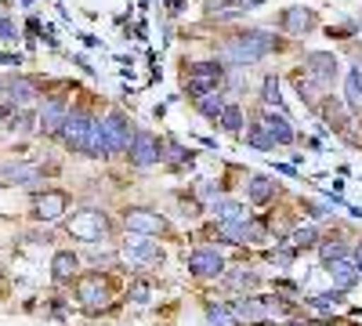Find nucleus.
Returning a JSON list of instances; mask_svg holds the SVG:
<instances>
[{
	"label": "nucleus",
	"instance_id": "obj_1",
	"mask_svg": "<svg viewBox=\"0 0 362 326\" xmlns=\"http://www.w3.org/2000/svg\"><path fill=\"white\" fill-rule=\"evenodd\" d=\"M272 47H276V37L264 33V29H247V33H239L225 44V62L232 66H254L257 58H264Z\"/></svg>",
	"mask_w": 362,
	"mask_h": 326
},
{
	"label": "nucleus",
	"instance_id": "obj_2",
	"mask_svg": "<svg viewBox=\"0 0 362 326\" xmlns=\"http://www.w3.org/2000/svg\"><path fill=\"white\" fill-rule=\"evenodd\" d=\"M69 235L73 240H83V243H98L109 235V218L102 211H95V206H87V211H76L69 221H66Z\"/></svg>",
	"mask_w": 362,
	"mask_h": 326
},
{
	"label": "nucleus",
	"instance_id": "obj_3",
	"mask_svg": "<svg viewBox=\"0 0 362 326\" xmlns=\"http://www.w3.org/2000/svg\"><path fill=\"white\" fill-rule=\"evenodd\" d=\"M98 127H102V138H105V153H109V156H116V153H127V149H131L134 127H131V120H127V116L109 112V116H102V120H98Z\"/></svg>",
	"mask_w": 362,
	"mask_h": 326
},
{
	"label": "nucleus",
	"instance_id": "obj_4",
	"mask_svg": "<svg viewBox=\"0 0 362 326\" xmlns=\"http://www.w3.org/2000/svg\"><path fill=\"white\" fill-rule=\"evenodd\" d=\"M221 80H225V66L221 62H196L192 69H189V76H185V87H189V95H210L214 87H221Z\"/></svg>",
	"mask_w": 362,
	"mask_h": 326
},
{
	"label": "nucleus",
	"instance_id": "obj_5",
	"mask_svg": "<svg viewBox=\"0 0 362 326\" xmlns=\"http://www.w3.org/2000/svg\"><path fill=\"white\" fill-rule=\"evenodd\" d=\"M66 206H69V196H66L62 189H44V192L33 196V214H37V221H44V225L62 221V218H66Z\"/></svg>",
	"mask_w": 362,
	"mask_h": 326
},
{
	"label": "nucleus",
	"instance_id": "obj_6",
	"mask_svg": "<svg viewBox=\"0 0 362 326\" xmlns=\"http://www.w3.org/2000/svg\"><path fill=\"white\" fill-rule=\"evenodd\" d=\"M337 58L329 54V51H312V54H305V80L308 83H315V87H329L337 80Z\"/></svg>",
	"mask_w": 362,
	"mask_h": 326
},
{
	"label": "nucleus",
	"instance_id": "obj_7",
	"mask_svg": "<svg viewBox=\"0 0 362 326\" xmlns=\"http://www.w3.org/2000/svg\"><path fill=\"white\" fill-rule=\"evenodd\" d=\"M69 116V102L66 98H44L40 102V112H37V131L44 138H58V131H62Z\"/></svg>",
	"mask_w": 362,
	"mask_h": 326
},
{
	"label": "nucleus",
	"instance_id": "obj_8",
	"mask_svg": "<svg viewBox=\"0 0 362 326\" xmlns=\"http://www.w3.org/2000/svg\"><path fill=\"white\" fill-rule=\"evenodd\" d=\"M90 120H95V116H87V112H73V109H69L62 131H58V138H62V145H66L69 153H83V141H87Z\"/></svg>",
	"mask_w": 362,
	"mask_h": 326
},
{
	"label": "nucleus",
	"instance_id": "obj_9",
	"mask_svg": "<svg viewBox=\"0 0 362 326\" xmlns=\"http://www.w3.org/2000/svg\"><path fill=\"white\" fill-rule=\"evenodd\" d=\"M127 153H131V163H134V167H153V163L163 160V145L148 134V131H134Z\"/></svg>",
	"mask_w": 362,
	"mask_h": 326
},
{
	"label": "nucleus",
	"instance_id": "obj_10",
	"mask_svg": "<svg viewBox=\"0 0 362 326\" xmlns=\"http://www.w3.org/2000/svg\"><path fill=\"white\" fill-rule=\"evenodd\" d=\"M124 257L131 264H153L160 257V247L153 235H145V232H127V243H124Z\"/></svg>",
	"mask_w": 362,
	"mask_h": 326
},
{
	"label": "nucleus",
	"instance_id": "obj_11",
	"mask_svg": "<svg viewBox=\"0 0 362 326\" xmlns=\"http://www.w3.org/2000/svg\"><path fill=\"white\" fill-rule=\"evenodd\" d=\"M189 269H192V276H199V279H218V276L225 272V257H221L218 250H210V247H196V250L189 254Z\"/></svg>",
	"mask_w": 362,
	"mask_h": 326
},
{
	"label": "nucleus",
	"instance_id": "obj_12",
	"mask_svg": "<svg viewBox=\"0 0 362 326\" xmlns=\"http://www.w3.org/2000/svg\"><path fill=\"white\" fill-rule=\"evenodd\" d=\"M76 298H80V305H90V308L109 305V283L98 272H90V276L76 279Z\"/></svg>",
	"mask_w": 362,
	"mask_h": 326
},
{
	"label": "nucleus",
	"instance_id": "obj_13",
	"mask_svg": "<svg viewBox=\"0 0 362 326\" xmlns=\"http://www.w3.org/2000/svg\"><path fill=\"white\" fill-rule=\"evenodd\" d=\"M40 177H44V170L37 163H25V160H15V163L0 167V182H8V185H37Z\"/></svg>",
	"mask_w": 362,
	"mask_h": 326
},
{
	"label": "nucleus",
	"instance_id": "obj_14",
	"mask_svg": "<svg viewBox=\"0 0 362 326\" xmlns=\"http://www.w3.org/2000/svg\"><path fill=\"white\" fill-rule=\"evenodd\" d=\"M124 225L127 232H145V235H156L163 228V218L156 211H145V206H131V211L124 214Z\"/></svg>",
	"mask_w": 362,
	"mask_h": 326
},
{
	"label": "nucleus",
	"instance_id": "obj_15",
	"mask_svg": "<svg viewBox=\"0 0 362 326\" xmlns=\"http://www.w3.org/2000/svg\"><path fill=\"white\" fill-rule=\"evenodd\" d=\"M279 25L286 29V33H293V37H305V33H312V29L319 25V18H315L312 8H290V11L279 18Z\"/></svg>",
	"mask_w": 362,
	"mask_h": 326
},
{
	"label": "nucleus",
	"instance_id": "obj_16",
	"mask_svg": "<svg viewBox=\"0 0 362 326\" xmlns=\"http://www.w3.org/2000/svg\"><path fill=\"white\" fill-rule=\"evenodd\" d=\"M261 124H264V131L272 134V141H276V145H293L297 141V131H293V124L286 120V116H279V112H264L261 116Z\"/></svg>",
	"mask_w": 362,
	"mask_h": 326
},
{
	"label": "nucleus",
	"instance_id": "obj_17",
	"mask_svg": "<svg viewBox=\"0 0 362 326\" xmlns=\"http://www.w3.org/2000/svg\"><path fill=\"white\" fill-rule=\"evenodd\" d=\"M76 269H80V257H76L73 250H58V254L51 257V279H54V283H69V279L76 276Z\"/></svg>",
	"mask_w": 362,
	"mask_h": 326
},
{
	"label": "nucleus",
	"instance_id": "obj_18",
	"mask_svg": "<svg viewBox=\"0 0 362 326\" xmlns=\"http://www.w3.org/2000/svg\"><path fill=\"white\" fill-rule=\"evenodd\" d=\"M0 120H4V131L8 134H29V131H37V116L29 112V109H8L4 116H0Z\"/></svg>",
	"mask_w": 362,
	"mask_h": 326
},
{
	"label": "nucleus",
	"instance_id": "obj_19",
	"mask_svg": "<svg viewBox=\"0 0 362 326\" xmlns=\"http://www.w3.org/2000/svg\"><path fill=\"white\" fill-rule=\"evenodd\" d=\"M228 312L235 315V322H264L268 319L264 315V305L257 298H239V301L228 305Z\"/></svg>",
	"mask_w": 362,
	"mask_h": 326
},
{
	"label": "nucleus",
	"instance_id": "obj_20",
	"mask_svg": "<svg viewBox=\"0 0 362 326\" xmlns=\"http://www.w3.org/2000/svg\"><path fill=\"white\" fill-rule=\"evenodd\" d=\"M329 276H334V286L344 293V290H351L355 283H358V269L348 261V257H341V261H329Z\"/></svg>",
	"mask_w": 362,
	"mask_h": 326
},
{
	"label": "nucleus",
	"instance_id": "obj_21",
	"mask_svg": "<svg viewBox=\"0 0 362 326\" xmlns=\"http://www.w3.org/2000/svg\"><path fill=\"white\" fill-rule=\"evenodd\" d=\"M344 102H348L351 112L362 109V66H351L344 73Z\"/></svg>",
	"mask_w": 362,
	"mask_h": 326
},
{
	"label": "nucleus",
	"instance_id": "obj_22",
	"mask_svg": "<svg viewBox=\"0 0 362 326\" xmlns=\"http://www.w3.org/2000/svg\"><path fill=\"white\" fill-rule=\"evenodd\" d=\"M214 214H218L221 225H247V221H250L247 206H243V203H228V199H218V203H214Z\"/></svg>",
	"mask_w": 362,
	"mask_h": 326
},
{
	"label": "nucleus",
	"instance_id": "obj_23",
	"mask_svg": "<svg viewBox=\"0 0 362 326\" xmlns=\"http://www.w3.org/2000/svg\"><path fill=\"white\" fill-rule=\"evenodd\" d=\"M276 182L272 177H264V174H254L250 182H247V196H250V203H272V196H276Z\"/></svg>",
	"mask_w": 362,
	"mask_h": 326
},
{
	"label": "nucleus",
	"instance_id": "obj_24",
	"mask_svg": "<svg viewBox=\"0 0 362 326\" xmlns=\"http://www.w3.org/2000/svg\"><path fill=\"white\" fill-rule=\"evenodd\" d=\"M218 124H221V131H228V134H239V131H243V109H239V102H225V109H221V116H218Z\"/></svg>",
	"mask_w": 362,
	"mask_h": 326
},
{
	"label": "nucleus",
	"instance_id": "obj_25",
	"mask_svg": "<svg viewBox=\"0 0 362 326\" xmlns=\"http://www.w3.org/2000/svg\"><path fill=\"white\" fill-rule=\"evenodd\" d=\"M257 283H261V279H257V272H250V269H235L232 276H225V286H228V290H239V293H243V290H247V293L257 290Z\"/></svg>",
	"mask_w": 362,
	"mask_h": 326
},
{
	"label": "nucleus",
	"instance_id": "obj_26",
	"mask_svg": "<svg viewBox=\"0 0 362 326\" xmlns=\"http://www.w3.org/2000/svg\"><path fill=\"white\" fill-rule=\"evenodd\" d=\"M196 109H199V116H206V120H218L221 116V109H225V98L221 95H199V102H196Z\"/></svg>",
	"mask_w": 362,
	"mask_h": 326
},
{
	"label": "nucleus",
	"instance_id": "obj_27",
	"mask_svg": "<svg viewBox=\"0 0 362 326\" xmlns=\"http://www.w3.org/2000/svg\"><path fill=\"white\" fill-rule=\"evenodd\" d=\"M348 254H351V250L344 247V240H322V243H319V257H322L326 264H329V261H341V257H348Z\"/></svg>",
	"mask_w": 362,
	"mask_h": 326
},
{
	"label": "nucleus",
	"instance_id": "obj_28",
	"mask_svg": "<svg viewBox=\"0 0 362 326\" xmlns=\"http://www.w3.org/2000/svg\"><path fill=\"white\" fill-rule=\"evenodd\" d=\"M247 145H254V149H276V141H272V134L264 131V124H254L247 131Z\"/></svg>",
	"mask_w": 362,
	"mask_h": 326
},
{
	"label": "nucleus",
	"instance_id": "obj_29",
	"mask_svg": "<svg viewBox=\"0 0 362 326\" xmlns=\"http://www.w3.org/2000/svg\"><path fill=\"white\" fill-rule=\"evenodd\" d=\"M206 319L214 326H235V315L228 312V305H206Z\"/></svg>",
	"mask_w": 362,
	"mask_h": 326
},
{
	"label": "nucleus",
	"instance_id": "obj_30",
	"mask_svg": "<svg viewBox=\"0 0 362 326\" xmlns=\"http://www.w3.org/2000/svg\"><path fill=\"white\" fill-rule=\"evenodd\" d=\"M315 312H337V305H341V290H334V293H319V298H312L308 301Z\"/></svg>",
	"mask_w": 362,
	"mask_h": 326
},
{
	"label": "nucleus",
	"instance_id": "obj_31",
	"mask_svg": "<svg viewBox=\"0 0 362 326\" xmlns=\"http://www.w3.org/2000/svg\"><path fill=\"white\" fill-rule=\"evenodd\" d=\"M312 243H319V228L315 225H305V228L293 232V250L297 247H312Z\"/></svg>",
	"mask_w": 362,
	"mask_h": 326
},
{
	"label": "nucleus",
	"instance_id": "obj_32",
	"mask_svg": "<svg viewBox=\"0 0 362 326\" xmlns=\"http://www.w3.org/2000/svg\"><path fill=\"white\" fill-rule=\"evenodd\" d=\"M264 105H268V109L283 105V98H279V80H276V76H264Z\"/></svg>",
	"mask_w": 362,
	"mask_h": 326
},
{
	"label": "nucleus",
	"instance_id": "obj_33",
	"mask_svg": "<svg viewBox=\"0 0 362 326\" xmlns=\"http://www.w3.org/2000/svg\"><path fill=\"white\" fill-rule=\"evenodd\" d=\"M40 33H44V25H40V18H37V15H29V18H25V44L33 47V44L40 40Z\"/></svg>",
	"mask_w": 362,
	"mask_h": 326
},
{
	"label": "nucleus",
	"instance_id": "obj_34",
	"mask_svg": "<svg viewBox=\"0 0 362 326\" xmlns=\"http://www.w3.org/2000/svg\"><path fill=\"white\" fill-rule=\"evenodd\" d=\"M293 254H297L293 247H286V250H268V261H272V264H279V269H286V264L293 261Z\"/></svg>",
	"mask_w": 362,
	"mask_h": 326
},
{
	"label": "nucleus",
	"instance_id": "obj_35",
	"mask_svg": "<svg viewBox=\"0 0 362 326\" xmlns=\"http://www.w3.org/2000/svg\"><path fill=\"white\" fill-rule=\"evenodd\" d=\"M0 40H15V22H11V15H0Z\"/></svg>",
	"mask_w": 362,
	"mask_h": 326
},
{
	"label": "nucleus",
	"instance_id": "obj_36",
	"mask_svg": "<svg viewBox=\"0 0 362 326\" xmlns=\"http://www.w3.org/2000/svg\"><path fill=\"white\" fill-rule=\"evenodd\" d=\"M127 298H131L134 305H145V301H148V286H145V283H134V286H131V293H127Z\"/></svg>",
	"mask_w": 362,
	"mask_h": 326
},
{
	"label": "nucleus",
	"instance_id": "obj_37",
	"mask_svg": "<svg viewBox=\"0 0 362 326\" xmlns=\"http://www.w3.org/2000/svg\"><path fill=\"white\" fill-rule=\"evenodd\" d=\"M0 66H22V54L18 51H0Z\"/></svg>",
	"mask_w": 362,
	"mask_h": 326
},
{
	"label": "nucleus",
	"instance_id": "obj_38",
	"mask_svg": "<svg viewBox=\"0 0 362 326\" xmlns=\"http://www.w3.org/2000/svg\"><path fill=\"white\" fill-rule=\"evenodd\" d=\"M167 156H170V160H192L185 149H181V145H170V149H167Z\"/></svg>",
	"mask_w": 362,
	"mask_h": 326
},
{
	"label": "nucleus",
	"instance_id": "obj_39",
	"mask_svg": "<svg viewBox=\"0 0 362 326\" xmlns=\"http://www.w3.org/2000/svg\"><path fill=\"white\" fill-rule=\"evenodd\" d=\"M351 257H355V264H362V243H358V247L351 250Z\"/></svg>",
	"mask_w": 362,
	"mask_h": 326
},
{
	"label": "nucleus",
	"instance_id": "obj_40",
	"mask_svg": "<svg viewBox=\"0 0 362 326\" xmlns=\"http://www.w3.org/2000/svg\"><path fill=\"white\" fill-rule=\"evenodd\" d=\"M0 116H4V109H0Z\"/></svg>",
	"mask_w": 362,
	"mask_h": 326
}]
</instances>
